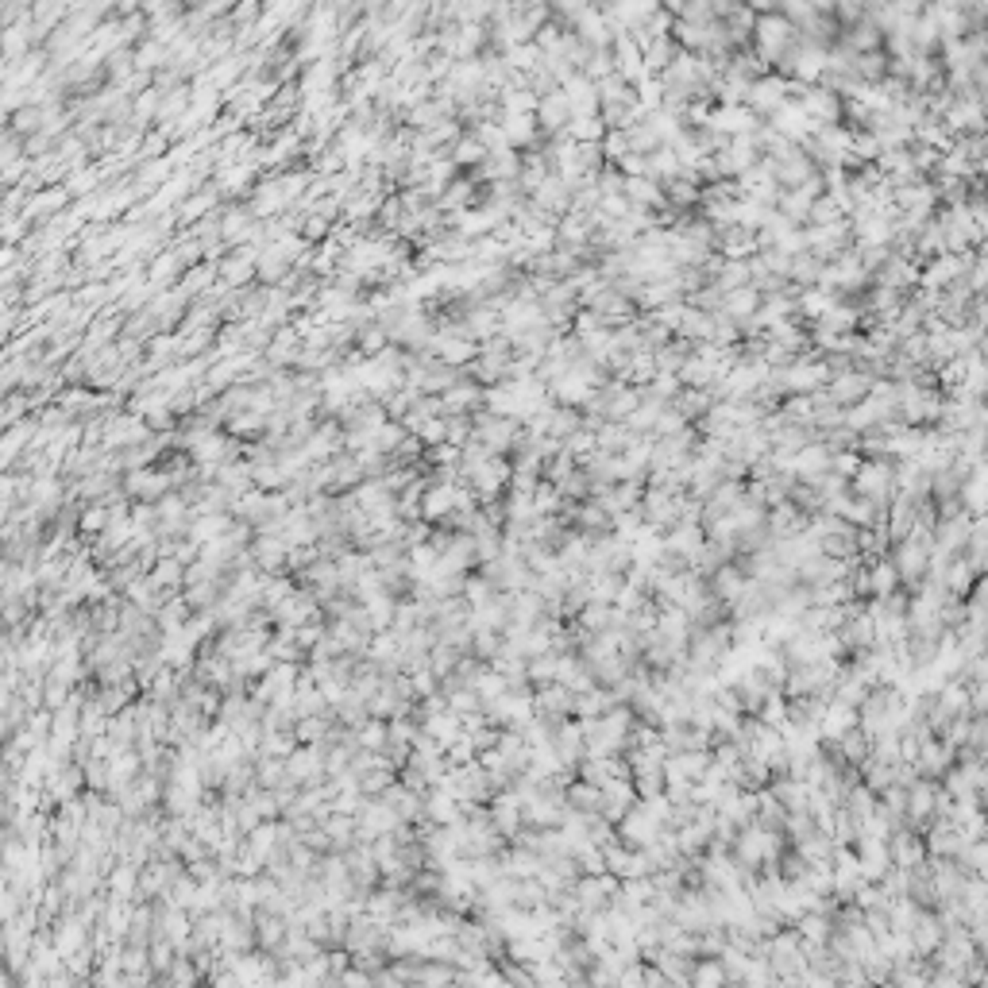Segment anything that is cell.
<instances>
[{
	"instance_id": "cell-21",
	"label": "cell",
	"mask_w": 988,
	"mask_h": 988,
	"mask_svg": "<svg viewBox=\"0 0 988 988\" xmlns=\"http://www.w3.org/2000/svg\"><path fill=\"white\" fill-rule=\"evenodd\" d=\"M564 506V499H560V490L552 487V483H537L533 487V518H556V510Z\"/></svg>"
},
{
	"instance_id": "cell-5",
	"label": "cell",
	"mask_w": 988,
	"mask_h": 988,
	"mask_svg": "<svg viewBox=\"0 0 988 988\" xmlns=\"http://www.w3.org/2000/svg\"><path fill=\"white\" fill-rule=\"evenodd\" d=\"M831 448H826L822 441H811L807 448H799V452L792 456V475L799 479V483H811V479H819L831 471Z\"/></svg>"
},
{
	"instance_id": "cell-1",
	"label": "cell",
	"mask_w": 988,
	"mask_h": 988,
	"mask_svg": "<svg viewBox=\"0 0 988 988\" xmlns=\"http://www.w3.org/2000/svg\"><path fill=\"white\" fill-rule=\"evenodd\" d=\"M795 105H799V112H803L815 128L841 124V97L831 93V90H822V85H807V90L799 93Z\"/></svg>"
},
{
	"instance_id": "cell-25",
	"label": "cell",
	"mask_w": 988,
	"mask_h": 988,
	"mask_svg": "<svg viewBox=\"0 0 988 988\" xmlns=\"http://www.w3.org/2000/svg\"><path fill=\"white\" fill-rule=\"evenodd\" d=\"M421 441H425V444H444V417L441 421H425V425H421Z\"/></svg>"
},
{
	"instance_id": "cell-20",
	"label": "cell",
	"mask_w": 988,
	"mask_h": 988,
	"mask_svg": "<svg viewBox=\"0 0 988 988\" xmlns=\"http://www.w3.org/2000/svg\"><path fill=\"white\" fill-rule=\"evenodd\" d=\"M537 97L529 90H502L499 93V112L502 116H533Z\"/></svg>"
},
{
	"instance_id": "cell-2",
	"label": "cell",
	"mask_w": 988,
	"mask_h": 988,
	"mask_svg": "<svg viewBox=\"0 0 988 988\" xmlns=\"http://www.w3.org/2000/svg\"><path fill=\"white\" fill-rule=\"evenodd\" d=\"M784 100H788V81L776 78V74H765L749 85V93H746V109L757 116V120H765V116H773Z\"/></svg>"
},
{
	"instance_id": "cell-24",
	"label": "cell",
	"mask_w": 988,
	"mask_h": 988,
	"mask_svg": "<svg viewBox=\"0 0 988 988\" xmlns=\"http://www.w3.org/2000/svg\"><path fill=\"white\" fill-rule=\"evenodd\" d=\"M861 463H865V456H861V452H834V456H831V471H834V475H841V479H846V483H850V479L857 475V468H861Z\"/></svg>"
},
{
	"instance_id": "cell-10",
	"label": "cell",
	"mask_w": 988,
	"mask_h": 988,
	"mask_svg": "<svg viewBox=\"0 0 988 988\" xmlns=\"http://www.w3.org/2000/svg\"><path fill=\"white\" fill-rule=\"evenodd\" d=\"M773 166V178H776V185H788V190H799V185H803L807 178H815V163H811V158L799 151V155H792V158H784V163H768Z\"/></svg>"
},
{
	"instance_id": "cell-13",
	"label": "cell",
	"mask_w": 988,
	"mask_h": 988,
	"mask_svg": "<svg viewBox=\"0 0 988 988\" xmlns=\"http://www.w3.org/2000/svg\"><path fill=\"white\" fill-rule=\"evenodd\" d=\"M633 432L622 425V421H603L599 429H594V452H606V456H622L626 452V444H630Z\"/></svg>"
},
{
	"instance_id": "cell-6",
	"label": "cell",
	"mask_w": 988,
	"mask_h": 988,
	"mask_svg": "<svg viewBox=\"0 0 988 988\" xmlns=\"http://www.w3.org/2000/svg\"><path fill=\"white\" fill-rule=\"evenodd\" d=\"M877 286H884V290H896V294H904L907 286H915L919 282V263H911L907 255H899V252H892L888 255V263H884L877 274Z\"/></svg>"
},
{
	"instance_id": "cell-17",
	"label": "cell",
	"mask_w": 988,
	"mask_h": 988,
	"mask_svg": "<svg viewBox=\"0 0 988 988\" xmlns=\"http://www.w3.org/2000/svg\"><path fill=\"white\" fill-rule=\"evenodd\" d=\"M819 271H822V259H815L811 252H799L792 255V267H788V279L795 290H811L819 282Z\"/></svg>"
},
{
	"instance_id": "cell-15",
	"label": "cell",
	"mask_w": 988,
	"mask_h": 988,
	"mask_svg": "<svg viewBox=\"0 0 988 988\" xmlns=\"http://www.w3.org/2000/svg\"><path fill=\"white\" fill-rule=\"evenodd\" d=\"M668 301H684V294H679V282L676 279H668V282H645L641 286V294H637V305L641 309H660V305Z\"/></svg>"
},
{
	"instance_id": "cell-18",
	"label": "cell",
	"mask_w": 988,
	"mask_h": 988,
	"mask_svg": "<svg viewBox=\"0 0 988 988\" xmlns=\"http://www.w3.org/2000/svg\"><path fill=\"white\" fill-rule=\"evenodd\" d=\"M564 136H568L572 143H591V147H599L603 136H606V124L599 120V116H579V120L568 124V132Z\"/></svg>"
},
{
	"instance_id": "cell-23",
	"label": "cell",
	"mask_w": 988,
	"mask_h": 988,
	"mask_svg": "<svg viewBox=\"0 0 988 988\" xmlns=\"http://www.w3.org/2000/svg\"><path fill=\"white\" fill-rule=\"evenodd\" d=\"M841 221V209L834 205L831 197H815L811 201V216H807V224H815V228H826V224H838Z\"/></svg>"
},
{
	"instance_id": "cell-19",
	"label": "cell",
	"mask_w": 988,
	"mask_h": 988,
	"mask_svg": "<svg viewBox=\"0 0 988 988\" xmlns=\"http://www.w3.org/2000/svg\"><path fill=\"white\" fill-rule=\"evenodd\" d=\"M626 143H630V155H645V158L657 151V147H664V143L657 139V132H652L645 120H637V124L626 128Z\"/></svg>"
},
{
	"instance_id": "cell-22",
	"label": "cell",
	"mask_w": 988,
	"mask_h": 988,
	"mask_svg": "<svg viewBox=\"0 0 988 988\" xmlns=\"http://www.w3.org/2000/svg\"><path fill=\"white\" fill-rule=\"evenodd\" d=\"M483 158H487L483 143H479L475 136H460V143L452 147V163L456 166H483Z\"/></svg>"
},
{
	"instance_id": "cell-4",
	"label": "cell",
	"mask_w": 988,
	"mask_h": 988,
	"mask_svg": "<svg viewBox=\"0 0 988 988\" xmlns=\"http://www.w3.org/2000/svg\"><path fill=\"white\" fill-rule=\"evenodd\" d=\"M869 386H873V375L869 371H846V375H834L831 383H826V390L822 394L831 398L834 405H841V410H846V405H853V402H861L865 394H869Z\"/></svg>"
},
{
	"instance_id": "cell-8",
	"label": "cell",
	"mask_w": 988,
	"mask_h": 988,
	"mask_svg": "<svg viewBox=\"0 0 988 988\" xmlns=\"http://www.w3.org/2000/svg\"><path fill=\"white\" fill-rule=\"evenodd\" d=\"M533 707H537V715H541V718L560 722L564 715H568V710H575V695L564 688V684H556V679H552V684H541V691H537Z\"/></svg>"
},
{
	"instance_id": "cell-11",
	"label": "cell",
	"mask_w": 988,
	"mask_h": 988,
	"mask_svg": "<svg viewBox=\"0 0 988 988\" xmlns=\"http://www.w3.org/2000/svg\"><path fill=\"white\" fill-rule=\"evenodd\" d=\"M672 405V410L679 413L691 425V421H703L707 417V410L710 405H715V398H710V390H691V386H679V394L668 402Z\"/></svg>"
},
{
	"instance_id": "cell-9",
	"label": "cell",
	"mask_w": 988,
	"mask_h": 988,
	"mask_svg": "<svg viewBox=\"0 0 988 988\" xmlns=\"http://www.w3.org/2000/svg\"><path fill=\"white\" fill-rule=\"evenodd\" d=\"M761 309V294L753 286H741V290H730V294H722V305H718V313L722 317H730V321L741 328L749 321L753 313Z\"/></svg>"
},
{
	"instance_id": "cell-12",
	"label": "cell",
	"mask_w": 988,
	"mask_h": 988,
	"mask_svg": "<svg viewBox=\"0 0 988 988\" xmlns=\"http://www.w3.org/2000/svg\"><path fill=\"white\" fill-rule=\"evenodd\" d=\"M502 136H506V147H510V151H518V147L533 151L537 147V124H533V116H502Z\"/></svg>"
},
{
	"instance_id": "cell-16",
	"label": "cell",
	"mask_w": 988,
	"mask_h": 988,
	"mask_svg": "<svg viewBox=\"0 0 988 988\" xmlns=\"http://www.w3.org/2000/svg\"><path fill=\"white\" fill-rule=\"evenodd\" d=\"M660 190H664V205L691 209V205H699V190H703V185L691 182V178H672V182H664Z\"/></svg>"
},
{
	"instance_id": "cell-3",
	"label": "cell",
	"mask_w": 988,
	"mask_h": 988,
	"mask_svg": "<svg viewBox=\"0 0 988 988\" xmlns=\"http://www.w3.org/2000/svg\"><path fill=\"white\" fill-rule=\"evenodd\" d=\"M533 124L541 128L545 136H564V132H568V124H572V105H568V97H564L560 90L537 97Z\"/></svg>"
},
{
	"instance_id": "cell-7",
	"label": "cell",
	"mask_w": 988,
	"mask_h": 988,
	"mask_svg": "<svg viewBox=\"0 0 988 988\" xmlns=\"http://www.w3.org/2000/svg\"><path fill=\"white\" fill-rule=\"evenodd\" d=\"M715 247L722 252V259H734V263H741V259H749V255L761 252V247H757V236H753V232H746V228H737V224L718 228V232H715Z\"/></svg>"
},
{
	"instance_id": "cell-14",
	"label": "cell",
	"mask_w": 988,
	"mask_h": 988,
	"mask_svg": "<svg viewBox=\"0 0 988 988\" xmlns=\"http://www.w3.org/2000/svg\"><path fill=\"white\" fill-rule=\"evenodd\" d=\"M710 328H715V313H703V309H691V305H688V313H684V321H679L676 337H684L691 344H710Z\"/></svg>"
}]
</instances>
